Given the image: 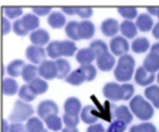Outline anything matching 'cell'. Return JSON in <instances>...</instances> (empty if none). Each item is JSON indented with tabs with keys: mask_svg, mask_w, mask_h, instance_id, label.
Here are the masks:
<instances>
[{
	"mask_svg": "<svg viewBox=\"0 0 159 132\" xmlns=\"http://www.w3.org/2000/svg\"><path fill=\"white\" fill-rule=\"evenodd\" d=\"M135 65V61L132 56L127 54L121 56L114 71L116 79L121 82L130 80L132 77Z\"/></svg>",
	"mask_w": 159,
	"mask_h": 132,
	"instance_id": "6da1fadb",
	"label": "cell"
},
{
	"mask_svg": "<svg viewBox=\"0 0 159 132\" xmlns=\"http://www.w3.org/2000/svg\"><path fill=\"white\" fill-rule=\"evenodd\" d=\"M129 106L133 113L141 120H149L154 115V110L152 105L141 95L134 97L129 102Z\"/></svg>",
	"mask_w": 159,
	"mask_h": 132,
	"instance_id": "7a4b0ae2",
	"label": "cell"
},
{
	"mask_svg": "<svg viewBox=\"0 0 159 132\" xmlns=\"http://www.w3.org/2000/svg\"><path fill=\"white\" fill-rule=\"evenodd\" d=\"M34 113V110L32 105L21 100H17L14 103L13 109L8 117V119L12 122H24Z\"/></svg>",
	"mask_w": 159,
	"mask_h": 132,
	"instance_id": "3957f363",
	"label": "cell"
},
{
	"mask_svg": "<svg viewBox=\"0 0 159 132\" xmlns=\"http://www.w3.org/2000/svg\"><path fill=\"white\" fill-rule=\"evenodd\" d=\"M105 97L113 101L125 100V92L123 85H120L114 82L107 83L103 89Z\"/></svg>",
	"mask_w": 159,
	"mask_h": 132,
	"instance_id": "277c9868",
	"label": "cell"
},
{
	"mask_svg": "<svg viewBox=\"0 0 159 132\" xmlns=\"http://www.w3.org/2000/svg\"><path fill=\"white\" fill-rule=\"evenodd\" d=\"M37 113L39 117L43 121L49 116L57 115L59 112L58 106L53 101L46 100L42 101L37 108Z\"/></svg>",
	"mask_w": 159,
	"mask_h": 132,
	"instance_id": "5b68a950",
	"label": "cell"
},
{
	"mask_svg": "<svg viewBox=\"0 0 159 132\" xmlns=\"http://www.w3.org/2000/svg\"><path fill=\"white\" fill-rule=\"evenodd\" d=\"M110 47L112 52L116 56L127 54L129 49L128 40L120 35L116 36L111 39L110 42Z\"/></svg>",
	"mask_w": 159,
	"mask_h": 132,
	"instance_id": "8992f818",
	"label": "cell"
},
{
	"mask_svg": "<svg viewBox=\"0 0 159 132\" xmlns=\"http://www.w3.org/2000/svg\"><path fill=\"white\" fill-rule=\"evenodd\" d=\"M27 59L36 64H41L46 57L44 48L41 47L31 45L27 48L25 52Z\"/></svg>",
	"mask_w": 159,
	"mask_h": 132,
	"instance_id": "52a82bcc",
	"label": "cell"
},
{
	"mask_svg": "<svg viewBox=\"0 0 159 132\" xmlns=\"http://www.w3.org/2000/svg\"><path fill=\"white\" fill-rule=\"evenodd\" d=\"M155 79V74L148 72L142 66L139 67L136 70L134 80L140 86H149L153 82Z\"/></svg>",
	"mask_w": 159,
	"mask_h": 132,
	"instance_id": "ba28073f",
	"label": "cell"
},
{
	"mask_svg": "<svg viewBox=\"0 0 159 132\" xmlns=\"http://www.w3.org/2000/svg\"><path fill=\"white\" fill-rule=\"evenodd\" d=\"M39 74L45 79L51 80L57 77V71L55 61L45 60L38 67Z\"/></svg>",
	"mask_w": 159,
	"mask_h": 132,
	"instance_id": "9c48e42d",
	"label": "cell"
},
{
	"mask_svg": "<svg viewBox=\"0 0 159 132\" xmlns=\"http://www.w3.org/2000/svg\"><path fill=\"white\" fill-rule=\"evenodd\" d=\"M138 29L143 32H147L152 30L154 21L151 15L146 13H142L138 15L135 22Z\"/></svg>",
	"mask_w": 159,
	"mask_h": 132,
	"instance_id": "30bf717a",
	"label": "cell"
},
{
	"mask_svg": "<svg viewBox=\"0 0 159 132\" xmlns=\"http://www.w3.org/2000/svg\"><path fill=\"white\" fill-rule=\"evenodd\" d=\"M96 59L98 68L103 71L111 70L115 62V58L109 52L102 54Z\"/></svg>",
	"mask_w": 159,
	"mask_h": 132,
	"instance_id": "8fae6325",
	"label": "cell"
},
{
	"mask_svg": "<svg viewBox=\"0 0 159 132\" xmlns=\"http://www.w3.org/2000/svg\"><path fill=\"white\" fill-rule=\"evenodd\" d=\"M78 31L80 39H89L94 35L95 27L91 22L84 20L78 23Z\"/></svg>",
	"mask_w": 159,
	"mask_h": 132,
	"instance_id": "7c38bea8",
	"label": "cell"
},
{
	"mask_svg": "<svg viewBox=\"0 0 159 132\" xmlns=\"http://www.w3.org/2000/svg\"><path fill=\"white\" fill-rule=\"evenodd\" d=\"M29 38L31 42L34 45L39 46L45 45L50 39L47 31L42 28L32 31L30 35Z\"/></svg>",
	"mask_w": 159,
	"mask_h": 132,
	"instance_id": "4fadbf2b",
	"label": "cell"
},
{
	"mask_svg": "<svg viewBox=\"0 0 159 132\" xmlns=\"http://www.w3.org/2000/svg\"><path fill=\"white\" fill-rule=\"evenodd\" d=\"M142 66L148 72L155 73L159 70V56L149 52L144 59Z\"/></svg>",
	"mask_w": 159,
	"mask_h": 132,
	"instance_id": "5bb4252c",
	"label": "cell"
},
{
	"mask_svg": "<svg viewBox=\"0 0 159 132\" xmlns=\"http://www.w3.org/2000/svg\"><path fill=\"white\" fill-rule=\"evenodd\" d=\"M119 27L117 21L113 19L108 18L102 22L101 29L105 35L111 37L117 33Z\"/></svg>",
	"mask_w": 159,
	"mask_h": 132,
	"instance_id": "9a60e30c",
	"label": "cell"
},
{
	"mask_svg": "<svg viewBox=\"0 0 159 132\" xmlns=\"http://www.w3.org/2000/svg\"><path fill=\"white\" fill-rule=\"evenodd\" d=\"M81 105L80 100L75 97H70L66 101L64 105L65 113L77 116L80 111Z\"/></svg>",
	"mask_w": 159,
	"mask_h": 132,
	"instance_id": "2e32d148",
	"label": "cell"
},
{
	"mask_svg": "<svg viewBox=\"0 0 159 132\" xmlns=\"http://www.w3.org/2000/svg\"><path fill=\"white\" fill-rule=\"evenodd\" d=\"M149 41L146 37L140 36L134 39L131 43L132 51L136 54L145 52L150 48Z\"/></svg>",
	"mask_w": 159,
	"mask_h": 132,
	"instance_id": "e0dca14e",
	"label": "cell"
},
{
	"mask_svg": "<svg viewBox=\"0 0 159 132\" xmlns=\"http://www.w3.org/2000/svg\"><path fill=\"white\" fill-rule=\"evenodd\" d=\"M119 28L122 34L129 39H133L137 35V27L135 23L131 20H124L121 23Z\"/></svg>",
	"mask_w": 159,
	"mask_h": 132,
	"instance_id": "ac0fdd59",
	"label": "cell"
},
{
	"mask_svg": "<svg viewBox=\"0 0 159 132\" xmlns=\"http://www.w3.org/2000/svg\"><path fill=\"white\" fill-rule=\"evenodd\" d=\"M97 112L93 106L88 105L82 109L81 117L82 121L87 124H91L96 122L98 119Z\"/></svg>",
	"mask_w": 159,
	"mask_h": 132,
	"instance_id": "d6986e66",
	"label": "cell"
},
{
	"mask_svg": "<svg viewBox=\"0 0 159 132\" xmlns=\"http://www.w3.org/2000/svg\"><path fill=\"white\" fill-rule=\"evenodd\" d=\"M144 95L156 108L159 109V86L152 85L148 86L144 90Z\"/></svg>",
	"mask_w": 159,
	"mask_h": 132,
	"instance_id": "ffe728a7",
	"label": "cell"
},
{
	"mask_svg": "<svg viewBox=\"0 0 159 132\" xmlns=\"http://www.w3.org/2000/svg\"><path fill=\"white\" fill-rule=\"evenodd\" d=\"M85 81H87L86 75L80 66L72 72L66 80L67 82L74 85H79Z\"/></svg>",
	"mask_w": 159,
	"mask_h": 132,
	"instance_id": "44dd1931",
	"label": "cell"
},
{
	"mask_svg": "<svg viewBox=\"0 0 159 132\" xmlns=\"http://www.w3.org/2000/svg\"><path fill=\"white\" fill-rule=\"evenodd\" d=\"M76 58L81 65H84L90 64L96 57L93 51L89 47L80 50L76 54Z\"/></svg>",
	"mask_w": 159,
	"mask_h": 132,
	"instance_id": "7402d4cb",
	"label": "cell"
},
{
	"mask_svg": "<svg viewBox=\"0 0 159 132\" xmlns=\"http://www.w3.org/2000/svg\"><path fill=\"white\" fill-rule=\"evenodd\" d=\"M47 22L53 28H60L66 22L64 15L60 12L53 11L50 14L47 18Z\"/></svg>",
	"mask_w": 159,
	"mask_h": 132,
	"instance_id": "603a6c76",
	"label": "cell"
},
{
	"mask_svg": "<svg viewBox=\"0 0 159 132\" xmlns=\"http://www.w3.org/2000/svg\"><path fill=\"white\" fill-rule=\"evenodd\" d=\"M25 63L22 60L16 59L10 62L7 68L8 75L13 77H17L21 74Z\"/></svg>",
	"mask_w": 159,
	"mask_h": 132,
	"instance_id": "cb8c5ba5",
	"label": "cell"
},
{
	"mask_svg": "<svg viewBox=\"0 0 159 132\" xmlns=\"http://www.w3.org/2000/svg\"><path fill=\"white\" fill-rule=\"evenodd\" d=\"M114 115L117 119L122 121L127 125L131 122L133 118L128 108L125 105L116 108L114 110Z\"/></svg>",
	"mask_w": 159,
	"mask_h": 132,
	"instance_id": "d4e9b609",
	"label": "cell"
},
{
	"mask_svg": "<svg viewBox=\"0 0 159 132\" xmlns=\"http://www.w3.org/2000/svg\"><path fill=\"white\" fill-rule=\"evenodd\" d=\"M57 67V78L62 79L65 78L70 72L71 66L69 62L66 60L60 58L55 61Z\"/></svg>",
	"mask_w": 159,
	"mask_h": 132,
	"instance_id": "484cf974",
	"label": "cell"
},
{
	"mask_svg": "<svg viewBox=\"0 0 159 132\" xmlns=\"http://www.w3.org/2000/svg\"><path fill=\"white\" fill-rule=\"evenodd\" d=\"M38 68L36 66L28 64L25 65L21 73L23 80L29 83L35 78L38 77Z\"/></svg>",
	"mask_w": 159,
	"mask_h": 132,
	"instance_id": "4316f807",
	"label": "cell"
},
{
	"mask_svg": "<svg viewBox=\"0 0 159 132\" xmlns=\"http://www.w3.org/2000/svg\"><path fill=\"white\" fill-rule=\"evenodd\" d=\"M21 19L24 27L29 31L35 29L39 26V18L33 14H26Z\"/></svg>",
	"mask_w": 159,
	"mask_h": 132,
	"instance_id": "83f0119b",
	"label": "cell"
},
{
	"mask_svg": "<svg viewBox=\"0 0 159 132\" xmlns=\"http://www.w3.org/2000/svg\"><path fill=\"white\" fill-rule=\"evenodd\" d=\"M46 50L48 56L52 59L57 58L62 56L61 41H51L47 46Z\"/></svg>",
	"mask_w": 159,
	"mask_h": 132,
	"instance_id": "f1b7e54d",
	"label": "cell"
},
{
	"mask_svg": "<svg viewBox=\"0 0 159 132\" xmlns=\"http://www.w3.org/2000/svg\"><path fill=\"white\" fill-rule=\"evenodd\" d=\"M37 94L29 85H24L20 89L18 92L19 97L22 100L27 102H30L34 100Z\"/></svg>",
	"mask_w": 159,
	"mask_h": 132,
	"instance_id": "f546056e",
	"label": "cell"
},
{
	"mask_svg": "<svg viewBox=\"0 0 159 132\" xmlns=\"http://www.w3.org/2000/svg\"><path fill=\"white\" fill-rule=\"evenodd\" d=\"M18 86L17 82L14 79L7 78L3 80V92L6 95L11 96L17 92Z\"/></svg>",
	"mask_w": 159,
	"mask_h": 132,
	"instance_id": "4dcf8cb0",
	"label": "cell"
},
{
	"mask_svg": "<svg viewBox=\"0 0 159 132\" xmlns=\"http://www.w3.org/2000/svg\"><path fill=\"white\" fill-rule=\"evenodd\" d=\"M44 121L48 128L54 132H57L61 129L62 124L61 119L57 115L49 116Z\"/></svg>",
	"mask_w": 159,
	"mask_h": 132,
	"instance_id": "1f68e13d",
	"label": "cell"
},
{
	"mask_svg": "<svg viewBox=\"0 0 159 132\" xmlns=\"http://www.w3.org/2000/svg\"><path fill=\"white\" fill-rule=\"evenodd\" d=\"M89 47L93 51L96 58L102 54L108 52L106 43L100 39L93 41L90 43Z\"/></svg>",
	"mask_w": 159,
	"mask_h": 132,
	"instance_id": "d6a6232c",
	"label": "cell"
},
{
	"mask_svg": "<svg viewBox=\"0 0 159 132\" xmlns=\"http://www.w3.org/2000/svg\"><path fill=\"white\" fill-rule=\"evenodd\" d=\"M26 127L27 132H42L44 129L43 122L36 117L28 119Z\"/></svg>",
	"mask_w": 159,
	"mask_h": 132,
	"instance_id": "836d02e7",
	"label": "cell"
},
{
	"mask_svg": "<svg viewBox=\"0 0 159 132\" xmlns=\"http://www.w3.org/2000/svg\"><path fill=\"white\" fill-rule=\"evenodd\" d=\"M37 95L42 94L48 90V83L42 79L37 77L29 84Z\"/></svg>",
	"mask_w": 159,
	"mask_h": 132,
	"instance_id": "e575fe53",
	"label": "cell"
},
{
	"mask_svg": "<svg viewBox=\"0 0 159 132\" xmlns=\"http://www.w3.org/2000/svg\"><path fill=\"white\" fill-rule=\"evenodd\" d=\"M78 23L75 21H69L66 24L65 28L67 35L72 39L75 41L80 40L78 31Z\"/></svg>",
	"mask_w": 159,
	"mask_h": 132,
	"instance_id": "d590c367",
	"label": "cell"
},
{
	"mask_svg": "<svg viewBox=\"0 0 159 132\" xmlns=\"http://www.w3.org/2000/svg\"><path fill=\"white\" fill-rule=\"evenodd\" d=\"M62 56L66 57L72 56L77 48L75 43L69 40L61 41Z\"/></svg>",
	"mask_w": 159,
	"mask_h": 132,
	"instance_id": "8d00e7d4",
	"label": "cell"
},
{
	"mask_svg": "<svg viewBox=\"0 0 159 132\" xmlns=\"http://www.w3.org/2000/svg\"><path fill=\"white\" fill-rule=\"evenodd\" d=\"M118 11L120 15L126 20H131L138 16V11L135 7H120L118 8Z\"/></svg>",
	"mask_w": 159,
	"mask_h": 132,
	"instance_id": "74e56055",
	"label": "cell"
},
{
	"mask_svg": "<svg viewBox=\"0 0 159 132\" xmlns=\"http://www.w3.org/2000/svg\"><path fill=\"white\" fill-rule=\"evenodd\" d=\"M129 132H157V129L152 124L145 122L133 126L130 128Z\"/></svg>",
	"mask_w": 159,
	"mask_h": 132,
	"instance_id": "f35d334b",
	"label": "cell"
},
{
	"mask_svg": "<svg viewBox=\"0 0 159 132\" xmlns=\"http://www.w3.org/2000/svg\"><path fill=\"white\" fill-rule=\"evenodd\" d=\"M127 124L122 121L116 119L113 121L108 127L106 132H124Z\"/></svg>",
	"mask_w": 159,
	"mask_h": 132,
	"instance_id": "ab89813d",
	"label": "cell"
},
{
	"mask_svg": "<svg viewBox=\"0 0 159 132\" xmlns=\"http://www.w3.org/2000/svg\"><path fill=\"white\" fill-rule=\"evenodd\" d=\"M12 29L16 35L20 36H25L29 32L23 25L21 18L17 19L13 22Z\"/></svg>",
	"mask_w": 159,
	"mask_h": 132,
	"instance_id": "60d3db41",
	"label": "cell"
},
{
	"mask_svg": "<svg viewBox=\"0 0 159 132\" xmlns=\"http://www.w3.org/2000/svg\"><path fill=\"white\" fill-rule=\"evenodd\" d=\"M80 66L85 73L87 81H91L95 78L97 74V71L93 65L89 64L81 65Z\"/></svg>",
	"mask_w": 159,
	"mask_h": 132,
	"instance_id": "b9f144b4",
	"label": "cell"
},
{
	"mask_svg": "<svg viewBox=\"0 0 159 132\" xmlns=\"http://www.w3.org/2000/svg\"><path fill=\"white\" fill-rule=\"evenodd\" d=\"M63 119L64 122L67 127L75 128L80 122L78 115L72 116L65 113L63 115Z\"/></svg>",
	"mask_w": 159,
	"mask_h": 132,
	"instance_id": "7bdbcfd3",
	"label": "cell"
},
{
	"mask_svg": "<svg viewBox=\"0 0 159 132\" xmlns=\"http://www.w3.org/2000/svg\"><path fill=\"white\" fill-rule=\"evenodd\" d=\"M4 12L7 16L12 19L20 15L23 13V10L21 8L19 7H5Z\"/></svg>",
	"mask_w": 159,
	"mask_h": 132,
	"instance_id": "ee69618b",
	"label": "cell"
},
{
	"mask_svg": "<svg viewBox=\"0 0 159 132\" xmlns=\"http://www.w3.org/2000/svg\"><path fill=\"white\" fill-rule=\"evenodd\" d=\"M74 13L81 18L86 19L92 16L93 10L91 8H74Z\"/></svg>",
	"mask_w": 159,
	"mask_h": 132,
	"instance_id": "f6af8a7d",
	"label": "cell"
},
{
	"mask_svg": "<svg viewBox=\"0 0 159 132\" xmlns=\"http://www.w3.org/2000/svg\"><path fill=\"white\" fill-rule=\"evenodd\" d=\"M8 132H27L26 126L20 122H13L9 126Z\"/></svg>",
	"mask_w": 159,
	"mask_h": 132,
	"instance_id": "bcb514c9",
	"label": "cell"
},
{
	"mask_svg": "<svg viewBox=\"0 0 159 132\" xmlns=\"http://www.w3.org/2000/svg\"><path fill=\"white\" fill-rule=\"evenodd\" d=\"M52 9L51 7H33V12L40 16H44L47 14Z\"/></svg>",
	"mask_w": 159,
	"mask_h": 132,
	"instance_id": "7dc6e473",
	"label": "cell"
},
{
	"mask_svg": "<svg viewBox=\"0 0 159 132\" xmlns=\"http://www.w3.org/2000/svg\"><path fill=\"white\" fill-rule=\"evenodd\" d=\"M104 127L100 123L90 126L87 130V132H104Z\"/></svg>",
	"mask_w": 159,
	"mask_h": 132,
	"instance_id": "c3c4849f",
	"label": "cell"
},
{
	"mask_svg": "<svg viewBox=\"0 0 159 132\" xmlns=\"http://www.w3.org/2000/svg\"><path fill=\"white\" fill-rule=\"evenodd\" d=\"M3 34H7L10 30V23L9 21L4 17H3Z\"/></svg>",
	"mask_w": 159,
	"mask_h": 132,
	"instance_id": "681fc988",
	"label": "cell"
},
{
	"mask_svg": "<svg viewBox=\"0 0 159 132\" xmlns=\"http://www.w3.org/2000/svg\"><path fill=\"white\" fill-rule=\"evenodd\" d=\"M151 30L152 35L154 37L159 40V21L154 25Z\"/></svg>",
	"mask_w": 159,
	"mask_h": 132,
	"instance_id": "f907efd6",
	"label": "cell"
},
{
	"mask_svg": "<svg viewBox=\"0 0 159 132\" xmlns=\"http://www.w3.org/2000/svg\"><path fill=\"white\" fill-rule=\"evenodd\" d=\"M150 48V52L159 56V42H156L153 44Z\"/></svg>",
	"mask_w": 159,
	"mask_h": 132,
	"instance_id": "816d5d0a",
	"label": "cell"
},
{
	"mask_svg": "<svg viewBox=\"0 0 159 132\" xmlns=\"http://www.w3.org/2000/svg\"><path fill=\"white\" fill-rule=\"evenodd\" d=\"M61 10L65 13L69 15L75 14L74 8L73 7H62Z\"/></svg>",
	"mask_w": 159,
	"mask_h": 132,
	"instance_id": "f5cc1de1",
	"label": "cell"
},
{
	"mask_svg": "<svg viewBox=\"0 0 159 132\" xmlns=\"http://www.w3.org/2000/svg\"><path fill=\"white\" fill-rule=\"evenodd\" d=\"M157 7H147L146 8L148 14L153 16H156Z\"/></svg>",
	"mask_w": 159,
	"mask_h": 132,
	"instance_id": "db71d44e",
	"label": "cell"
},
{
	"mask_svg": "<svg viewBox=\"0 0 159 132\" xmlns=\"http://www.w3.org/2000/svg\"><path fill=\"white\" fill-rule=\"evenodd\" d=\"M61 132H79L77 128L66 127L64 128Z\"/></svg>",
	"mask_w": 159,
	"mask_h": 132,
	"instance_id": "11a10c76",
	"label": "cell"
},
{
	"mask_svg": "<svg viewBox=\"0 0 159 132\" xmlns=\"http://www.w3.org/2000/svg\"><path fill=\"white\" fill-rule=\"evenodd\" d=\"M3 122V132H7L9 130V127L7 122L5 120H4Z\"/></svg>",
	"mask_w": 159,
	"mask_h": 132,
	"instance_id": "9f6ffc18",
	"label": "cell"
},
{
	"mask_svg": "<svg viewBox=\"0 0 159 132\" xmlns=\"http://www.w3.org/2000/svg\"><path fill=\"white\" fill-rule=\"evenodd\" d=\"M156 16H157L159 19V7H157V13Z\"/></svg>",
	"mask_w": 159,
	"mask_h": 132,
	"instance_id": "6f0895ef",
	"label": "cell"
},
{
	"mask_svg": "<svg viewBox=\"0 0 159 132\" xmlns=\"http://www.w3.org/2000/svg\"><path fill=\"white\" fill-rule=\"evenodd\" d=\"M157 81L158 84H159V71L157 76Z\"/></svg>",
	"mask_w": 159,
	"mask_h": 132,
	"instance_id": "680465c9",
	"label": "cell"
},
{
	"mask_svg": "<svg viewBox=\"0 0 159 132\" xmlns=\"http://www.w3.org/2000/svg\"><path fill=\"white\" fill-rule=\"evenodd\" d=\"M42 132H49L48 130L44 128L43 131Z\"/></svg>",
	"mask_w": 159,
	"mask_h": 132,
	"instance_id": "91938a15",
	"label": "cell"
}]
</instances>
